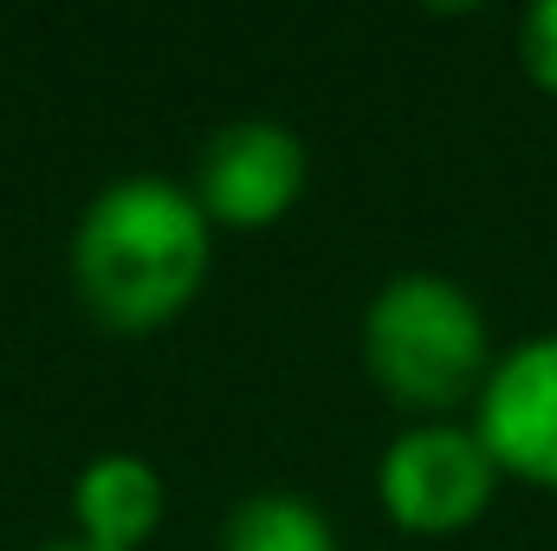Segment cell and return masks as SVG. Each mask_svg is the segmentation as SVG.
<instances>
[{
  "label": "cell",
  "mask_w": 557,
  "mask_h": 551,
  "mask_svg": "<svg viewBox=\"0 0 557 551\" xmlns=\"http://www.w3.org/2000/svg\"><path fill=\"white\" fill-rule=\"evenodd\" d=\"M214 273V221L169 175L104 182L72 228V285L85 311L124 338L175 325Z\"/></svg>",
  "instance_id": "1"
},
{
  "label": "cell",
  "mask_w": 557,
  "mask_h": 551,
  "mask_svg": "<svg viewBox=\"0 0 557 551\" xmlns=\"http://www.w3.org/2000/svg\"><path fill=\"white\" fill-rule=\"evenodd\" d=\"M357 351L370 383L416 421H447L454 409H473L499 364L480 298L460 279L421 267L376 285L357 325Z\"/></svg>",
  "instance_id": "2"
},
{
  "label": "cell",
  "mask_w": 557,
  "mask_h": 551,
  "mask_svg": "<svg viewBox=\"0 0 557 551\" xmlns=\"http://www.w3.org/2000/svg\"><path fill=\"white\" fill-rule=\"evenodd\" d=\"M506 474L486 454L473 421H409L383 461H376V500L389 513L396 532L409 539H460L473 532L493 500H499Z\"/></svg>",
  "instance_id": "3"
},
{
  "label": "cell",
  "mask_w": 557,
  "mask_h": 551,
  "mask_svg": "<svg viewBox=\"0 0 557 551\" xmlns=\"http://www.w3.org/2000/svg\"><path fill=\"white\" fill-rule=\"evenodd\" d=\"M311 182V149L292 124L278 118H234L221 131H208L188 169V195L201 201V215L234 234H260L278 228L298 195Z\"/></svg>",
  "instance_id": "4"
},
{
  "label": "cell",
  "mask_w": 557,
  "mask_h": 551,
  "mask_svg": "<svg viewBox=\"0 0 557 551\" xmlns=\"http://www.w3.org/2000/svg\"><path fill=\"white\" fill-rule=\"evenodd\" d=\"M473 428L506 480L557 493V331L499 351L473 403Z\"/></svg>",
  "instance_id": "5"
},
{
  "label": "cell",
  "mask_w": 557,
  "mask_h": 551,
  "mask_svg": "<svg viewBox=\"0 0 557 551\" xmlns=\"http://www.w3.org/2000/svg\"><path fill=\"white\" fill-rule=\"evenodd\" d=\"M162 513H169V487L149 454L104 448L72 480V526H78V539L104 551H143L162 532Z\"/></svg>",
  "instance_id": "6"
},
{
  "label": "cell",
  "mask_w": 557,
  "mask_h": 551,
  "mask_svg": "<svg viewBox=\"0 0 557 551\" xmlns=\"http://www.w3.org/2000/svg\"><path fill=\"white\" fill-rule=\"evenodd\" d=\"M221 551H344L337 526L305 493H253L227 513Z\"/></svg>",
  "instance_id": "7"
},
{
  "label": "cell",
  "mask_w": 557,
  "mask_h": 551,
  "mask_svg": "<svg viewBox=\"0 0 557 551\" xmlns=\"http://www.w3.org/2000/svg\"><path fill=\"white\" fill-rule=\"evenodd\" d=\"M519 72L545 91V98H557V0H539V7H525L519 13Z\"/></svg>",
  "instance_id": "8"
},
{
  "label": "cell",
  "mask_w": 557,
  "mask_h": 551,
  "mask_svg": "<svg viewBox=\"0 0 557 551\" xmlns=\"http://www.w3.org/2000/svg\"><path fill=\"white\" fill-rule=\"evenodd\" d=\"M33 551H104V546H91V539L72 532V539H52V546H33Z\"/></svg>",
  "instance_id": "9"
}]
</instances>
